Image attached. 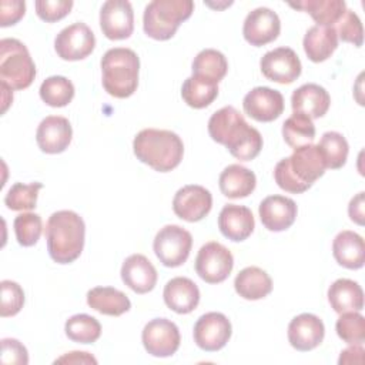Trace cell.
I'll return each instance as SVG.
<instances>
[{
  "mask_svg": "<svg viewBox=\"0 0 365 365\" xmlns=\"http://www.w3.org/2000/svg\"><path fill=\"white\" fill-rule=\"evenodd\" d=\"M364 348L362 344H351L349 348L344 349L339 355L338 364H362L364 362Z\"/></svg>",
  "mask_w": 365,
  "mask_h": 365,
  "instance_id": "obj_48",
  "label": "cell"
},
{
  "mask_svg": "<svg viewBox=\"0 0 365 365\" xmlns=\"http://www.w3.org/2000/svg\"><path fill=\"white\" fill-rule=\"evenodd\" d=\"M281 31V21L275 11L268 7H257L244 20V38L255 47L274 41Z\"/></svg>",
  "mask_w": 365,
  "mask_h": 365,
  "instance_id": "obj_15",
  "label": "cell"
},
{
  "mask_svg": "<svg viewBox=\"0 0 365 365\" xmlns=\"http://www.w3.org/2000/svg\"><path fill=\"white\" fill-rule=\"evenodd\" d=\"M141 341L145 351L157 358L171 356L180 348L181 336L178 327L167 318H154L145 324Z\"/></svg>",
  "mask_w": 365,
  "mask_h": 365,
  "instance_id": "obj_9",
  "label": "cell"
},
{
  "mask_svg": "<svg viewBox=\"0 0 365 365\" xmlns=\"http://www.w3.org/2000/svg\"><path fill=\"white\" fill-rule=\"evenodd\" d=\"M133 150L141 163L158 173H167L181 163L184 144L170 130L144 128L134 137Z\"/></svg>",
  "mask_w": 365,
  "mask_h": 365,
  "instance_id": "obj_3",
  "label": "cell"
},
{
  "mask_svg": "<svg viewBox=\"0 0 365 365\" xmlns=\"http://www.w3.org/2000/svg\"><path fill=\"white\" fill-rule=\"evenodd\" d=\"M194 11L191 0H153L145 6L143 16L144 33L154 40L171 38L180 24Z\"/></svg>",
  "mask_w": 365,
  "mask_h": 365,
  "instance_id": "obj_5",
  "label": "cell"
},
{
  "mask_svg": "<svg viewBox=\"0 0 365 365\" xmlns=\"http://www.w3.org/2000/svg\"><path fill=\"white\" fill-rule=\"evenodd\" d=\"M282 137L294 150L312 144L315 138V125L307 115L294 113L282 124Z\"/></svg>",
  "mask_w": 365,
  "mask_h": 365,
  "instance_id": "obj_34",
  "label": "cell"
},
{
  "mask_svg": "<svg viewBox=\"0 0 365 365\" xmlns=\"http://www.w3.org/2000/svg\"><path fill=\"white\" fill-rule=\"evenodd\" d=\"M291 7L307 11L317 23V26L335 27L346 11L344 0H305L298 3H289Z\"/></svg>",
  "mask_w": 365,
  "mask_h": 365,
  "instance_id": "obj_31",
  "label": "cell"
},
{
  "mask_svg": "<svg viewBox=\"0 0 365 365\" xmlns=\"http://www.w3.org/2000/svg\"><path fill=\"white\" fill-rule=\"evenodd\" d=\"M332 254L339 265L348 269H359L365 262L364 238L354 231H341L334 238Z\"/></svg>",
  "mask_w": 365,
  "mask_h": 365,
  "instance_id": "obj_25",
  "label": "cell"
},
{
  "mask_svg": "<svg viewBox=\"0 0 365 365\" xmlns=\"http://www.w3.org/2000/svg\"><path fill=\"white\" fill-rule=\"evenodd\" d=\"M26 13V3L21 0L0 1V26L7 27L16 24Z\"/></svg>",
  "mask_w": 365,
  "mask_h": 365,
  "instance_id": "obj_46",
  "label": "cell"
},
{
  "mask_svg": "<svg viewBox=\"0 0 365 365\" xmlns=\"http://www.w3.org/2000/svg\"><path fill=\"white\" fill-rule=\"evenodd\" d=\"M289 170L305 185L311 187L327 170L325 158L318 144H308L295 148L291 157H287Z\"/></svg>",
  "mask_w": 365,
  "mask_h": 365,
  "instance_id": "obj_18",
  "label": "cell"
},
{
  "mask_svg": "<svg viewBox=\"0 0 365 365\" xmlns=\"http://www.w3.org/2000/svg\"><path fill=\"white\" fill-rule=\"evenodd\" d=\"M228 71V61L225 56L214 48L201 50L192 61V76L220 83Z\"/></svg>",
  "mask_w": 365,
  "mask_h": 365,
  "instance_id": "obj_32",
  "label": "cell"
},
{
  "mask_svg": "<svg viewBox=\"0 0 365 365\" xmlns=\"http://www.w3.org/2000/svg\"><path fill=\"white\" fill-rule=\"evenodd\" d=\"M40 98L50 107H64L74 97L73 83L63 76H51L40 86Z\"/></svg>",
  "mask_w": 365,
  "mask_h": 365,
  "instance_id": "obj_36",
  "label": "cell"
},
{
  "mask_svg": "<svg viewBox=\"0 0 365 365\" xmlns=\"http://www.w3.org/2000/svg\"><path fill=\"white\" fill-rule=\"evenodd\" d=\"M328 301L331 308L338 314L348 311L359 312L364 309V291L358 282L348 278H339L329 287Z\"/></svg>",
  "mask_w": 365,
  "mask_h": 365,
  "instance_id": "obj_27",
  "label": "cell"
},
{
  "mask_svg": "<svg viewBox=\"0 0 365 365\" xmlns=\"http://www.w3.org/2000/svg\"><path fill=\"white\" fill-rule=\"evenodd\" d=\"M1 362L26 365L29 362V354L26 346L14 338L1 339Z\"/></svg>",
  "mask_w": 365,
  "mask_h": 365,
  "instance_id": "obj_45",
  "label": "cell"
},
{
  "mask_svg": "<svg viewBox=\"0 0 365 365\" xmlns=\"http://www.w3.org/2000/svg\"><path fill=\"white\" fill-rule=\"evenodd\" d=\"M96 37L91 29L84 23H74L64 27L54 40L57 56L67 61L83 60L93 53Z\"/></svg>",
  "mask_w": 365,
  "mask_h": 365,
  "instance_id": "obj_10",
  "label": "cell"
},
{
  "mask_svg": "<svg viewBox=\"0 0 365 365\" xmlns=\"http://www.w3.org/2000/svg\"><path fill=\"white\" fill-rule=\"evenodd\" d=\"M36 77V66L27 47L17 38L0 40V81L10 90L27 88Z\"/></svg>",
  "mask_w": 365,
  "mask_h": 365,
  "instance_id": "obj_6",
  "label": "cell"
},
{
  "mask_svg": "<svg viewBox=\"0 0 365 365\" xmlns=\"http://www.w3.org/2000/svg\"><path fill=\"white\" fill-rule=\"evenodd\" d=\"M255 227L254 215L248 207L227 204L218 215V228L221 234L235 242L247 240Z\"/></svg>",
  "mask_w": 365,
  "mask_h": 365,
  "instance_id": "obj_22",
  "label": "cell"
},
{
  "mask_svg": "<svg viewBox=\"0 0 365 365\" xmlns=\"http://www.w3.org/2000/svg\"><path fill=\"white\" fill-rule=\"evenodd\" d=\"M212 207V195L202 185H185L180 188L173 200L175 215L188 222L202 220Z\"/></svg>",
  "mask_w": 365,
  "mask_h": 365,
  "instance_id": "obj_14",
  "label": "cell"
},
{
  "mask_svg": "<svg viewBox=\"0 0 365 365\" xmlns=\"http://www.w3.org/2000/svg\"><path fill=\"white\" fill-rule=\"evenodd\" d=\"M17 242L23 247L34 245L43 231L41 217L36 212H23L14 218L13 222Z\"/></svg>",
  "mask_w": 365,
  "mask_h": 365,
  "instance_id": "obj_40",
  "label": "cell"
},
{
  "mask_svg": "<svg viewBox=\"0 0 365 365\" xmlns=\"http://www.w3.org/2000/svg\"><path fill=\"white\" fill-rule=\"evenodd\" d=\"M338 336L346 344H362L365 341V318L358 311L342 312L335 324Z\"/></svg>",
  "mask_w": 365,
  "mask_h": 365,
  "instance_id": "obj_39",
  "label": "cell"
},
{
  "mask_svg": "<svg viewBox=\"0 0 365 365\" xmlns=\"http://www.w3.org/2000/svg\"><path fill=\"white\" fill-rule=\"evenodd\" d=\"M68 339L78 344H93L101 335L100 322L87 314H77L66 321L64 327Z\"/></svg>",
  "mask_w": 365,
  "mask_h": 365,
  "instance_id": "obj_35",
  "label": "cell"
},
{
  "mask_svg": "<svg viewBox=\"0 0 365 365\" xmlns=\"http://www.w3.org/2000/svg\"><path fill=\"white\" fill-rule=\"evenodd\" d=\"M364 191L358 192L351 201H349V205H348V214H349V218L356 222L358 225H364V218H365V214H364V208H365V202H364Z\"/></svg>",
  "mask_w": 365,
  "mask_h": 365,
  "instance_id": "obj_47",
  "label": "cell"
},
{
  "mask_svg": "<svg viewBox=\"0 0 365 365\" xmlns=\"http://www.w3.org/2000/svg\"><path fill=\"white\" fill-rule=\"evenodd\" d=\"M305 54L314 63L328 60L338 47V34L334 27L312 26L304 36L302 41Z\"/></svg>",
  "mask_w": 365,
  "mask_h": 365,
  "instance_id": "obj_26",
  "label": "cell"
},
{
  "mask_svg": "<svg viewBox=\"0 0 365 365\" xmlns=\"http://www.w3.org/2000/svg\"><path fill=\"white\" fill-rule=\"evenodd\" d=\"M100 27L110 40H124L133 34L134 11L127 0H108L100 10Z\"/></svg>",
  "mask_w": 365,
  "mask_h": 365,
  "instance_id": "obj_13",
  "label": "cell"
},
{
  "mask_svg": "<svg viewBox=\"0 0 365 365\" xmlns=\"http://www.w3.org/2000/svg\"><path fill=\"white\" fill-rule=\"evenodd\" d=\"M262 74L275 83L291 84L301 76V61L289 47H278L265 53L259 61Z\"/></svg>",
  "mask_w": 365,
  "mask_h": 365,
  "instance_id": "obj_12",
  "label": "cell"
},
{
  "mask_svg": "<svg viewBox=\"0 0 365 365\" xmlns=\"http://www.w3.org/2000/svg\"><path fill=\"white\" fill-rule=\"evenodd\" d=\"M56 364H97V359L90 355L88 352H80V351H73L68 352L58 359L54 361Z\"/></svg>",
  "mask_w": 365,
  "mask_h": 365,
  "instance_id": "obj_49",
  "label": "cell"
},
{
  "mask_svg": "<svg viewBox=\"0 0 365 365\" xmlns=\"http://www.w3.org/2000/svg\"><path fill=\"white\" fill-rule=\"evenodd\" d=\"M43 188L41 182L23 184L16 182L10 187L4 197V204L11 211H29L36 208L38 191Z\"/></svg>",
  "mask_w": 365,
  "mask_h": 365,
  "instance_id": "obj_38",
  "label": "cell"
},
{
  "mask_svg": "<svg viewBox=\"0 0 365 365\" xmlns=\"http://www.w3.org/2000/svg\"><path fill=\"white\" fill-rule=\"evenodd\" d=\"M218 96V84L191 76L185 78L181 87L182 100L192 108L208 107Z\"/></svg>",
  "mask_w": 365,
  "mask_h": 365,
  "instance_id": "obj_33",
  "label": "cell"
},
{
  "mask_svg": "<svg viewBox=\"0 0 365 365\" xmlns=\"http://www.w3.org/2000/svg\"><path fill=\"white\" fill-rule=\"evenodd\" d=\"M164 302L177 314L192 312L200 302V289L194 281L185 277H175L164 287Z\"/></svg>",
  "mask_w": 365,
  "mask_h": 365,
  "instance_id": "obj_24",
  "label": "cell"
},
{
  "mask_svg": "<svg viewBox=\"0 0 365 365\" xmlns=\"http://www.w3.org/2000/svg\"><path fill=\"white\" fill-rule=\"evenodd\" d=\"M331 104L328 91L315 83H307L298 87L291 96V107L297 114L308 118H319L327 114Z\"/></svg>",
  "mask_w": 365,
  "mask_h": 365,
  "instance_id": "obj_23",
  "label": "cell"
},
{
  "mask_svg": "<svg viewBox=\"0 0 365 365\" xmlns=\"http://www.w3.org/2000/svg\"><path fill=\"white\" fill-rule=\"evenodd\" d=\"M234 288L244 299L255 301L265 298L272 291V279L264 269L258 267H247L237 274Z\"/></svg>",
  "mask_w": 365,
  "mask_h": 365,
  "instance_id": "obj_29",
  "label": "cell"
},
{
  "mask_svg": "<svg viewBox=\"0 0 365 365\" xmlns=\"http://www.w3.org/2000/svg\"><path fill=\"white\" fill-rule=\"evenodd\" d=\"M73 7L71 0H37L36 13L47 23H54L66 17Z\"/></svg>",
  "mask_w": 365,
  "mask_h": 365,
  "instance_id": "obj_43",
  "label": "cell"
},
{
  "mask_svg": "<svg viewBox=\"0 0 365 365\" xmlns=\"http://www.w3.org/2000/svg\"><path fill=\"white\" fill-rule=\"evenodd\" d=\"M87 304L94 311L110 317H120L131 308L128 297L113 287H96L90 289L87 292Z\"/></svg>",
  "mask_w": 365,
  "mask_h": 365,
  "instance_id": "obj_30",
  "label": "cell"
},
{
  "mask_svg": "<svg viewBox=\"0 0 365 365\" xmlns=\"http://www.w3.org/2000/svg\"><path fill=\"white\" fill-rule=\"evenodd\" d=\"M335 31L338 34V38L346 43H352L356 47H361L364 43V29L362 23L356 13L352 10H348L344 13L341 20L335 24Z\"/></svg>",
  "mask_w": 365,
  "mask_h": 365,
  "instance_id": "obj_41",
  "label": "cell"
},
{
  "mask_svg": "<svg viewBox=\"0 0 365 365\" xmlns=\"http://www.w3.org/2000/svg\"><path fill=\"white\" fill-rule=\"evenodd\" d=\"M1 288V307H0V315L3 318L13 317L20 312L24 304V292L23 288L10 279H3L0 282Z\"/></svg>",
  "mask_w": 365,
  "mask_h": 365,
  "instance_id": "obj_42",
  "label": "cell"
},
{
  "mask_svg": "<svg viewBox=\"0 0 365 365\" xmlns=\"http://www.w3.org/2000/svg\"><path fill=\"white\" fill-rule=\"evenodd\" d=\"M71 124L61 115H48L43 118L36 131L37 145L47 154L63 153L71 143Z\"/></svg>",
  "mask_w": 365,
  "mask_h": 365,
  "instance_id": "obj_17",
  "label": "cell"
},
{
  "mask_svg": "<svg viewBox=\"0 0 365 365\" xmlns=\"http://www.w3.org/2000/svg\"><path fill=\"white\" fill-rule=\"evenodd\" d=\"M44 234L48 255L57 264L76 261L84 248L86 225L74 211L61 210L53 212L48 217Z\"/></svg>",
  "mask_w": 365,
  "mask_h": 365,
  "instance_id": "obj_2",
  "label": "cell"
},
{
  "mask_svg": "<svg viewBox=\"0 0 365 365\" xmlns=\"http://www.w3.org/2000/svg\"><path fill=\"white\" fill-rule=\"evenodd\" d=\"M274 178L275 182L278 184V187L287 192H292V194H301L304 191H307L309 187L302 184L295 175L294 173L289 170L288 165V160L282 158L277 163L275 168H274Z\"/></svg>",
  "mask_w": 365,
  "mask_h": 365,
  "instance_id": "obj_44",
  "label": "cell"
},
{
  "mask_svg": "<svg viewBox=\"0 0 365 365\" xmlns=\"http://www.w3.org/2000/svg\"><path fill=\"white\" fill-rule=\"evenodd\" d=\"M262 225L269 231H285L297 218V204L284 195H269L264 198L258 208Z\"/></svg>",
  "mask_w": 365,
  "mask_h": 365,
  "instance_id": "obj_20",
  "label": "cell"
},
{
  "mask_svg": "<svg viewBox=\"0 0 365 365\" xmlns=\"http://www.w3.org/2000/svg\"><path fill=\"white\" fill-rule=\"evenodd\" d=\"M140 58L131 48L114 47L101 58L103 87L115 98H127L138 86Z\"/></svg>",
  "mask_w": 365,
  "mask_h": 365,
  "instance_id": "obj_4",
  "label": "cell"
},
{
  "mask_svg": "<svg viewBox=\"0 0 365 365\" xmlns=\"http://www.w3.org/2000/svg\"><path fill=\"white\" fill-rule=\"evenodd\" d=\"M231 322L221 312H207L194 325V342L207 352L220 351L231 338Z\"/></svg>",
  "mask_w": 365,
  "mask_h": 365,
  "instance_id": "obj_11",
  "label": "cell"
},
{
  "mask_svg": "<svg viewBox=\"0 0 365 365\" xmlns=\"http://www.w3.org/2000/svg\"><path fill=\"white\" fill-rule=\"evenodd\" d=\"M208 133L214 141L225 145L230 154L240 161L254 160L262 148L259 131L251 127L232 106H225L210 117Z\"/></svg>",
  "mask_w": 365,
  "mask_h": 365,
  "instance_id": "obj_1",
  "label": "cell"
},
{
  "mask_svg": "<svg viewBox=\"0 0 365 365\" xmlns=\"http://www.w3.org/2000/svg\"><path fill=\"white\" fill-rule=\"evenodd\" d=\"M234 267L231 251L217 241L204 244L195 258V272L208 284H220L225 281Z\"/></svg>",
  "mask_w": 365,
  "mask_h": 365,
  "instance_id": "obj_8",
  "label": "cell"
},
{
  "mask_svg": "<svg viewBox=\"0 0 365 365\" xmlns=\"http://www.w3.org/2000/svg\"><path fill=\"white\" fill-rule=\"evenodd\" d=\"M192 237L191 234L174 224L164 225L155 235L153 248L154 254L164 267L175 268L182 265L191 251Z\"/></svg>",
  "mask_w": 365,
  "mask_h": 365,
  "instance_id": "obj_7",
  "label": "cell"
},
{
  "mask_svg": "<svg viewBox=\"0 0 365 365\" xmlns=\"http://www.w3.org/2000/svg\"><path fill=\"white\" fill-rule=\"evenodd\" d=\"M325 335L322 319L314 314H299L288 325V341L292 348L301 352L317 348Z\"/></svg>",
  "mask_w": 365,
  "mask_h": 365,
  "instance_id": "obj_19",
  "label": "cell"
},
{
  "mask_svg": "<svg viewBox=\"0 0 365 365\" xmlns=\"http://www.w3.org/2000/svg\"><path fill=\"white\" fill-rule=\"evenodd\" d=\"M218 184L225 197L235 200L248 197L257 185V178L251 170L240 164H231L220 174Z\"/></svg>",
  "mask_w": 365,
  "mask_h": 365,
  "instance_id": "obj_28",
  "label": "cell"
},
{
  "mask_svg": "<svg viewBox=\"0 0 365 365\" xmlns=\"http://www.w3.org/2000/svg\"><path fill=\"white\" fill-rule=\"evenodd\" d=\"M247 115L259 123L277 120L284 111V97L278 90L269 87H255L242 100Z\"/></svg>",
  "mask_w": 365,
  "mask_h": 365,
  "instance_id": "obj_16",
  "label": "cell"
},
{
  "mask_svg": "<svg viewBox=\"0 0 365 365\" xmlns=\"http://www.w3.org/2000/svg\"><path fill=\"white\" fill-rule=\"evenodd\" d=\"M121 279L134 292L147 294L157 284V271L145 255L133 254L123 262Z\"/></svg>",
  "mask_w": 365,
  "mask_h": 365,
  "instance_id": "obj_21",
  "label": "cell"
},
{
  "mask_svg": "<svg viewBox=\"0 0 365 365\" xmlns=\"http://www.w3.org/2000/svg\"><path fill=\"white\" fill-rule=\"evenodd\" d=\"M324 158L327 168L338 170L342 165H345L348 158L349 145L346 138L338 133V131H327L321 137V141L318 144Z\"/></svg>",
  "mask_w": 365,
  "mask_h": 365,
  "instance_id": "obj_37",
  "label": "cell"
}]
</instances>
